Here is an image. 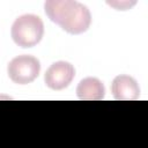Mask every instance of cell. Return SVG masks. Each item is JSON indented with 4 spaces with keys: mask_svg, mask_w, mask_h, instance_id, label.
Wrapping results in <instances>:
<instances>
[{
    "mask_svg": "<svg viewBox=\"0 0 148 148\" xmlns=\"http://www.w3.org/2000/svg\"><path fill=\"white\" fill-rule=\"evenodd\" d=\"M44 10L53 23L72 35L86 32L91 23L88 7L77 1L47 0L44 3Z\"/></svg>",
    "mask_w": 148,
    "mask_h": 148,
    "instance_id": "6da1fadb",
    "label": "cell"
},
{
    "mask_svg": "<svg viewBox=\"0 0 148 148\" xmlns=\"http://www.w3.org/2000/svg\"><path fill=\"white\" fill-rule=\"evenodd\" d=\"M44 35V24L39 16L24 14L18 16L10 29L14 43L21 47H32L37 45Z\"/></svg>",
    "mask_w": 148,
    "mask_h": 148,
    "instance_id": "7a4b0ae2",
    "label": "cell"
},
{
    "mask_svg": "<svg viewBox=\"0 0 148 148\" xmlns=\"http://www.w3.org/2000/svg\"><path fill=\"white\" fill-rule=\"evenodd\" d=\"M40 72V64L37 58L22 54L12 59L7 66L9 79L17 84H28L32 82Z\"/></svg>",
    "mask_w": 148,
    "mask_h": 148,
    "instance_id": "3957f363",
    "label": "cell"
},
{
    "mask_svg": "<svg viewBox=\"0 0 148 148\" xmlns=\"http://www.w3.org/2000/svg\"><path fill=\"white\" fill-rule=\"evenodd\" d=\"M75 76V69L67 61H57L52 64L44 75L46 86L52 90H61L68 87Z\"/></svg>",
    "mask_w": 148,
    "mask_h": 148,
    "instance_id": "277c9868",
    "label": "cell"
},
{
    "mask_svg": "<svg viewBox=\"0 0 148 148\" xmlns=\"http://www.w3.org/2000/svg\"><path fill=\"white\" fill-rule=\"evenodd\" d=\"M111 91L118 101H135L140 96L139 84L130 75L116 76L111 84Z\"/></svg>",
    "mask_w": 148,
    "mask_h": 148,
    "instance_id": "5b68a950",
    "label": "cell"
},
{
    "mask_svg": "<svg viewBox=\"0 0 148 148\" xmlns=\"http://www.w3.org/2000/svg\"><path fill=\"white\" fill-rule=\"evenodd\" d=\"M105 88L96 77H86L76 87V95L82 101H101L104 98Z\"/></svg>",
    "mask_w": 148,
    "mask_h": 148,
    "instance_id": "8992f818",
    "label": "cell"
}]
</instances>
